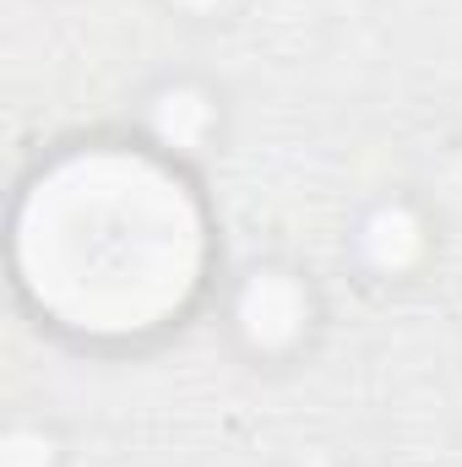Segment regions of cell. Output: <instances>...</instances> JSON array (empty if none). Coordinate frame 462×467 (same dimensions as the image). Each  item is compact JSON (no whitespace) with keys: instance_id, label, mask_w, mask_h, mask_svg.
Wrapping results in <instances>:
<instances>
[{"instance_id":"cell-1","label":"cell","mask_w":462,"mask_h":467,"mask_svg":"<svg viewBox=\"0 0 462 467\" xmlns=\"http://www.w3.org/2000/svg\"><path fill=\"white\" fill-rule=\"evenodd\" d=\"M207 223L163 147L66 152L22 191L16 272L38 316L77 337H142L185 316Z\"/></svg>"},{"instance_id":"cell-2","label":"cell","mask_w":462,"mask_h":467,"mask_svg":"<svg viewBox=\"0 0 462 467\" xmlns=\"http://www.w3.org/2000/svg\"><path fill=\"white\" fill-rule=\"evenodd\" d=\"M229 327L256 358H289L316 327V294L299 272H289L278 261L250 266L234 283Z\"/></svg>"},{"instance_id":"cell-3","label":"cell","mask_w":462,"mask_h":467,"mask_svg":"<svg viewBox=\"0 0 462 467\" xmlns=\"http://www.w3.org/2000/svg\"><path fill=\"white\" fill-rule=\"evenodd\" d=\"M147 130H152V147L163 152H202L218 130V93L191 77L158 82L147 93Z\"/></svg>"},{"instance_id":"cell-4","label":"cell","mask_w":462,"mask_h":467,"mask_svg":"<svg viewBox=\"0 0 462 467\" xmlns=\"http://www.w3.org/2000/svg\"><path fill=\"white\" fill-rule=\"evenodd\" d=\"M359 255H364L375 272H386V277L408 272V266L425 255V223H419V213H414L408 202H381V207L359 223Z\"/></svg>"},{"instance_id":"cell-5","label":"cell","mask_w":462,"mask_h":467,"mask_svg":"<svg viewBox=\"0 0 462 467\" xmlns=\"http://www.w3.org/2000/svg\"><path fill=\"white\" fill-rule=\"evenodd\" d=\"M174 5H180L185 16H196V22H213V16H224V11H229L234 0H174Z\"/></svg>"}]
</instances>
